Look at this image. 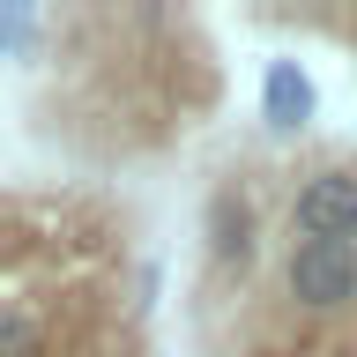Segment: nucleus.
Here are the masks:
<instances>
[{
  "mask_svg": "<svg viewBox=\"0 0 357 357\" xmlns=\"http://www.w3.org/2000/svg\"><path fill=\"white\" fill-rule=\"evenodd\" d=\"M283 231H290V245H298V238L357 245V164L328 156V164L298 172L290 194H283Z\"/></svg>",
  "mask_w": 357,
  "mask_h": 357,
  "instance_id": "1",
  "label": "nucleus"
},
{
  "mask_svg": "<svg viewBox=\"0 0 357 357\" xmlns=\"http://www.w3.org/2000/svg\"><path fill=\"white\" fill-rule=\"evenodd\" d=\"M283 298L312 320L357 305V245H328V238H298L283 245Z\"/></svg>",
  "mask_w": 357,
  "mask_h": 357,
  "instance_id": "2",
  "label": "nucleus"
},
{
  "mask_svg": "<svg viewBox=\"0 0 357 357\" xmlns=\"http://www.w3.org/2000/svg\"><path fill=\"white\" fill-rule=\"evenodd\" d=\"M261 119H268V134L275 142H298V134L320 119V82L305 75V60H268L261 67Z\"/></svg>",
  "mask_w": 357,
  "mask_h": 357,
  "instance_id": "3",
  "label": "nucleus"
},
{
  "mask_svg": "<svg viewBox=\"0 0 357 357\" xmlns=\"http://www.w3.org/2000/svg\"><path fill=\"white\" fill-rule=\"evenodd\" d=\"M208 261H216L223 275L253 261V208H245L238 194H216V208H208Z\"/></svg>",
  "mask_w": 357,
  "mask_h": 357,
  "instance_id": "4",
  "label": "nucleus"
},
{
  "mask_svg": "<svg viewBox=\"0 0 357 357\" xmlns=\"http://www.w3.org/2000/svg\"><path fill=\"white\" fill-rule=\"evenodd\" d=\"M52 350V328L30 298H0V357H45Z\"/></svg>",
  "mask_w": 357,
  "mask_h": 357,
  "instance_id": "5",
  "label": "nucleus"
},
{
  "mask_svg": "<svg viewBox=\"0 0 357 357\" xmlns=\"http://www.w3.org/2000/svg\"><path fill=\"white\" fill-rule=\"evenodd\" d=\"M8 52H15V45H8V38H0V60H8Z\"/></svg>",
  "mask_w": 357,
  "mask_h": 357,
  "instance_id": "6",
  "label": "nucleus"
}]
</instances>
